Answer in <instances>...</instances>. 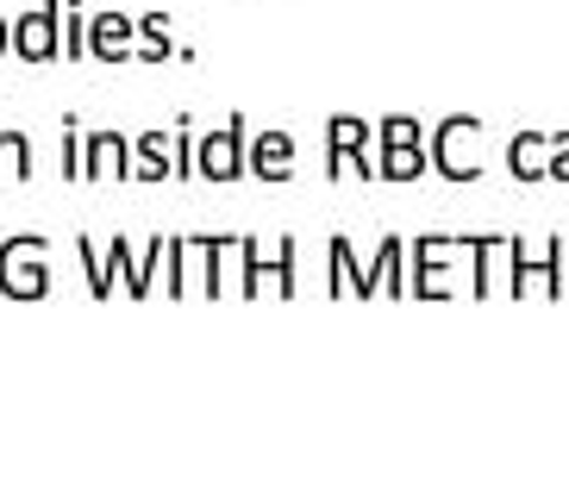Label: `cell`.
Returning a JSON list of instances; mask_svg holds the SVG:
<instances>
[{
  "label": "cell",
  "mask_w": 569,
  "mask_h": 500,
  "mask_svg": "<svg viewBox=\"0 0 569 500\" xmlns=\"http://www.w3.org/2000/svg\"><path fill=\"white\" fill-rule=\"evenodd\" d=\"M545 176L569 182V132H563V138H551V163H545Z\"/></svg>",
  "instance_id": "obj_25"
},
{
  "label": "cell",
  "mask_w": 569,
  "mask_h": 500,
  "mask_svg": "<svg viewBox=\"0 0 569 500\" xmlns=\"http://www.w3.org/2000/svg\"><path fill=\"white\" fill-rule=\"evenodd\" d=\"M38 176V157H32V138L0 126V182H32Z\"/></svg>",
  "instance_id": "obj_15"
},
{
  "label": "cell",
  "mask_w": 569,
  "mask_h": 500,
  "mask_svg": "<svg viewBox=\"0 0 569 500\" xmlns=\"http://www.w3.org/2000/svg\"><path fill=\"white\" fill-rule=\"evenodd\" d=\"M44 238L38 232H13L0 244V294L7 300H44L51 294V263H44Z\"/></svg>",
  "instance_id": "obj_6"
},
{
  "label": "cell",
  "mask_w": 569,
  "mask_h": 500,
  "mask_svg": "<svg viewBox=\"0 0 569 500\" xmlns=\"http://www.w3.org/2000/svg\"><path fill=\"white\" fill-rule=\"evenodd\" d=\"M76 263H82V276H88V294H94V300H107V294H113V282H119V276H113V263H107V250L101 244H94V238H76Z\"/></svg>",
  "instance_id": "obj_18"
},
{
  "label": "cell",
  "mask_w": 569,
  "mask_h": 500,
  "mask_svg": "<svg viewBox=\"0 0 569 500\" xmlns=\"http://www.w3.org/2000/svg\"><path fill=\"white\" fill-rule=\"evenodd\" d=\"M188 257H194L188 238H169L163 244V294L169 300H188Z\"/></svg>",
  "instance_id": "obj_20"
},
{
  "label": "cell",
  "mask_w": 569,
  "mask_h": 500,
  "mask_svg": "<svg viewBox=\"0 0 569 500\" xmlns=\"http://www.w3.org/2000/svg\"><path fill=\"white\" fill-rule=\"evenodd\" d=\"M13 57L19 63H57L63 57V0H38L32 13L13 19Z\"/></svg>",
  "instance_id": "obj_8"
},
{
  "label": "cell",
  "mask_w": 569,
  "mask_h": 500,
  "mask_svg": "<svg viewBox=\"0 0 569 500\" xmlns=\"http://www.w3.org/2000/svg\"><path fill=\"white\" fill-rule=\"evenodd\" d=\"M251 176L269 182V188L295 182V138L288 132H257L251 138Z\"/></svg>",
  "instance_id": "obj_13"
},
{
  "label": "cell",
  "mask_w": 569,
  "mask_h": 500,
  "mask_svg": "<svg viewBox=\"0 0 569 500\" xmlns=\"http://www.w3.org/2000/svg\"><path fill=\"white\" fill-rule=\"evenodd\" d=\"M132 182H176V132L132 138Z\"/></svg>",
  "instance_id": "obj_12"
},
{
  "label": "cell",
  "mask_w": 569,
  "mask_h": 500,
  "mask_svg": "<svg viewBox=\"0 0 569 500\" xmlns=\"http://www.w3.org/2000/svg\"><path fill=\"white\" fill-rule=\"evenodd\" d=\"M451 250H457V232H426L407 244V257H413V282H407V294L413 300H445V269H451Z\"/></svg>",
  "instance_id": "obj_9"
},
{
  "label": "cell",
  "mask_w": 569,
  "mask_h": 500,
  "mask_svg": "<svg viewBox=\"0 0 569 500\" xmlns=\"http://www.w3.org/2000/svg\"><path fill=\"white\" fill-rule=\"evenodd\" d=\"M507 238H469V232H457V250H469V263H476V282H469V294L476 300H488V257L501 250Z\"/></svg>",
  "instance_id": "obj_21"
},
{
  "label": "cell",
  "mask_w": 569,
  "mask_h": 500,
  "mask_svg": "<svg viewBox=\"0 0 569 500\" xmlns=\"http://www.w3.org/2000/svg\"><path fill=\"white\" fill-rule=\"evenodd\" d=\"M163 244H169V232H163V238H151V244L138 250L132 276H126V294H132V300H151V288H157V269H163Z\"/></svg>",
  "instance_id": "obj_19"
},
{
  "label": "cell",
  "mask_w": 569,
  "mask_h": 500,
  "mask_svg": "<svg viewBox=\"0 0 569 500\" xmlns=\"http://www.w3.org/2000/svg\"><path fill=\"white\" fill-rule=\"evenodd\" d=\"M88 57L94 63H126V57H138V19L132 13H88Z\"/></svg>",
  "instance_id": "obj_11"
},
{
  "label": "cell",
  "mask_w": 569,
  "mask_h": 500,
  "mask_svg": "<svg viewBox=\"0 0 569 500\" xmlns=\"http://www.w3.org/2000/svg\"><path fill=\"white\" fill-rule=\"evenodd\" d=\"M326 176H357V182H382V169H376V126L357 113H338L326 126Z\"/></svg>",
  "instance_id": "obj_5"
},
{
  "label": "cell",
  "mask_w": 569,
  "mask_h": 500,
  "mask_svg": "<svg viewBox=\"0 0 569 500\" xmlns=\"http://www.w3.org/2000/svg\"><path fill=\"white\" fill-rule=\"evenodd\" d=\"M57 169H63V182H82V119L63 113V157H57Z\"/></svg>",
  "instance_id": "obj_23"
},
{
  "label": "cell",
  "mask_w": 569,
  "mask_h": 500,
  "mask_svg": "<svg viewBox=\"0 0 569 500\" xmlns=\"http://www.w3.org/2000/svg\"><path fill=\"white\" fill-rule=\"evenodd\" d=\"M251 176V126H244V113H232L219 132H201V144H194V182H244Z\"/></svg>",
  "instance_id": "obj_4"
},
{
  "label": "cell",
  "mask_w": 569,
  "mask_h": 500,
  "mask_svg": "<svg viewBox=\"0 0 569 500\" xmlns=\"http://www.w3.org/2000/svg\"><path fill=\"white\" fill-rule=\"evenodd\" d=\"M507 250H513V294H526V276H532V250L519 244V238H507Z\"/></svg>",
  "instance_id": "obj_24"
},
{
  "label": "cell",
  "mask_w": 569,
  "mask_h": 500,
  "mask_svg": "<svg viewBox=\"0 0 569 500\" xmlns=\"http://www.w3.org/2000/svg\"><path fill=\"white\" fill-rule=\"evenodd\" d=\"M0 57H13V19L0 13Z\"/></svg>",
  "instance_id": "obj_26"
},
{
  "label": "cell",
  "mask_w": 569,
  "mask_h": 500,
  "mask_svg": "<svg viewBox=\"0 0 569 500\" xmlns=\"http://www.w3.org/2000/svg\"><path fill=\"white\" fill-rule=\"evenodd\" d=\"M269 282H276L282 300H295V238H282L269 257L257 250V238H238V294L257 300Z\"/></svg>",
  "instance_id": "obj_7"
},
{
  "label": "cell",
  "mask_w": 569,
  "mask_h": 500,
  "mask_svg": "<svg viewBox=\"0 0 569 500\" xmlns=\"http://www.w3.org/2000/svg\"><path fill=\"white\" fill-rule=\"evenodd\" d=\"M194 244V257H201V294L219 300L226 294V263L238 257V238L232 232H201V238H188Z\"/></svg>",
  "instance_id": "obj_14"
},
{
  "label": "cell",
  "mask_w": 569,
  "mask_h": 500,
  "mask_svg": "<svg viewBox=\"0 0 569 500\" xmlns=\"http://www.w3.org/2000/svg\"><path fill=\"white\" fill-rule=\"evenodd\" d=\"M551 150V138H538V132H513V144H507V169H513V182H538L545 176V157Z\"/></svg>",
  "instance_id": "obj_16"
},
{
  "label": "cell",
  "mask_w": 569,
  "mask_h": 500,
  "mask_svg": "<svg viewBox=\"0 0 569 500\" xmlns=\"http://www.w3.org/2000/svg\"><path fill=\"white\" fill-rule=\"evenodd\" d=\"M88 57V13L82 0H63V63H82Z\"/></svg>",
  "instance_id": "obj_22"
},
{
  "label": "cell",
  "mask_w": 569,
  "mask_h": 500,
  "mask_svg": "<svg viewBox=\"0 0 569 500\" xmlns=\"http://www.w3.org/2000/svg\"><path fill=\"white\" fill-rule=\"evenodd\" d=\"M376 169H382V182H395V188L419 182V176L432 169V157H426V126H419L413 113H388L382 126H376Z\"/></svg>",
  "instance_id": "obj_3"
},
{
  "label": "cell",
  "mask_w": 569,
  "mask_h": 500,
  "mask_svg": "<svg viewBox=\"0 0 569 500\" xmlns=\"http://www.w3.org/2000/svg\"><path fill=\"white\" fill-rule=\"evenodd\" d=\"M169 57H182V44L169 38V19L138 13V63H169Z\"/></svg>",
  "instance_id": "obj_17"
},
{
  "label": "cell",
  "mask_w": 569,
  "mask_h": 500,
  "mask_svg": "<svg viewBox=\"0 0 569 500\" xmlns=\"http://www.w3.org/2000/svg\"><path fill=\"white\" fill-rule=\"evenodd\" d=\"M82 182H132V138L101 126L82 138Z\"/></svg>",
  "instance_id": "obj_10"
},
{
  "label": "cell",
  "mask_w": 569,
  "mask_h": 500,
  "mask_svg": "<svg viewBox=\"0 0 569 500\" xmlns=\"http://www.w3.org/2000/svg\"><path fill=\"white\" fill-rule=\"evenodd\" d=\"M401 263H407V238H395V232H382V244H376V257L369 263H357V244L345 232H332L326 238V269H332V300H376L388 288V300H401L407 294V276H401Z\"/></svg>",
  "instance_id": "obj_1"
},
{
  "label": "cell",
  "mask_w": 569,
  "mask_h": 500,
  "mask_svg": "<svg viewBox=\"0 0 569 500\" xmlns=\"http://www.w3.org/2000/svg\"><path fill=\"white\" fill-rule=\"evenodd\" d=\"M476 138H482V119H476V113H445V119H438V132L426 138V157H432L438 182L469 188L476 176H482V157H476Z\"/></svg>",
  "instance_id": "obj_2"
}]
</instances>
